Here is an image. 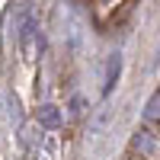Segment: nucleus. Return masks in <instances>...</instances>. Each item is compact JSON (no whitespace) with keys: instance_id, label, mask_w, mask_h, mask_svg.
<instances>
[{"instance_id":"f257e3e1","label":"nucleus","mask_w":160,"mask_h":160,"mask_svg":"<svg viewBox=\"0 0 160 160\" xmlns=\"http://www.w3.org/2000/svg\"><path fill=\"white\" fill-rule=\"evenodd\" d=\"M38 51H42V32H38V19L32 13H26V19L19 26V55L26 64H32L38 58Z\"/></svg>"},{"instance_id":"39448f33","label":"nucleus","mask_w":160,"mask_h":160,"mask_svg":"<svg viewBox=\"0 0 160 160\" xmlns=\"http://www.w3.org/2000/svg\"><path fill=\"white\" fill-rule=\"evenodd\" d=\"M141 118H144V125H148V128H157V125H160V90H154L151 96H148Z\"/></svg>"},{"instance_id":"20e7f679","label":"nucleus","mask_w":160,"mask_h":160,"mask_svg":"<svg viewBox=\"0 0 160 160\" xmlns=\"http://www.w3.org/2000/svg\"><path fill=\"white\" fill-rule=\"evenodd\" d=\"M118 74H122V55H118V51H112V55L106 58V77H102V93H106V96L112 93Z\"/></svg>"},{"instance_id":"f03ea898","label":"nucleus","mask_w":160,"mask_h":160,"mask_svg":"<svg viewBox=\"0 0 160 160\" xmlns=\"http://www.w3.org/2000/svg\"><path fill=\"white\" fill-rule=\"evenodd\" d=\"M131 151L135 154H141V160H154V157H160V135L154 128H138L135 135H131Z\"/></svg>"},{"instance_id":"7ed1b4c3","label":"nucleus","mask_w":160,"mask_h":160,"mask_svg":"<svg viewBox=\"0 0 160 160\" xmlns=\"http://www.w3.org/2000/svg\"><path fill=\"white\" fill-rule=\"evenodd\" d=\"M64 118H68V112H64L58 102H42L35 109L32 122L42 128V131H58V128H64Z\"/></svg>"},{"instance_id":"423d86ee","label":"nucleus","mask_w":160,"mask_h":160,"mask_svg":"<svg viewBox=\"0 0 160 160\" xmlns=\"http://www.w3.org/2000/svg\"><path fill=\"white\" fill-rule=\"evenodd\" d=\"M83 109H87V99H83V96H74L71 106H68V115L77 122V118H83Z\"/></svg>"}]
</instances>
